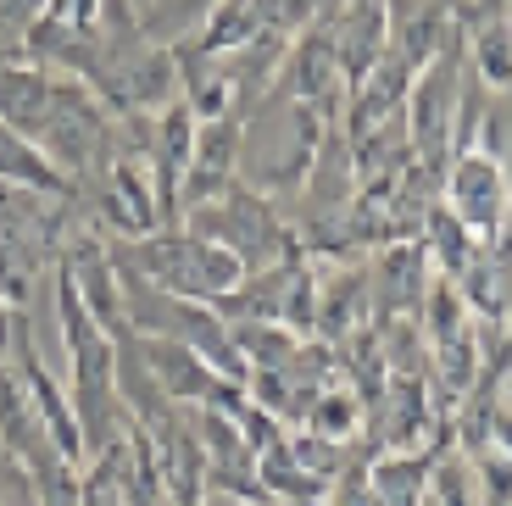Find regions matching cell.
I'll return each instance as SVG.
<instances>
[{
  "mask_svg": "<svg viewBox=\"0 0 512 506\" xmlns=\"http://www.w3.org/2000/svg\"><path fill=\"white\" fill-rule=\"evenodd\" d=\"M112 262L134 267L140 279L162 284V290L184 295V301H223L234 284L245 279V262L234 251H223L218 240H206L195 228H156L145 240H117L112 245Z\"/></svg>",
  "mask_w": 512,
  "mask_h": 506,
  "instance_id": "obj_1",
  "label": "cell"
},
{
  "mask_svg": "<svg viewBox=\"0 0 512 506\" xmlns=\"http://www.w3.org/2000/svg\"><path fill=\"white\" fill-rule=\"evenodd\" d=\"M184 228H195L206 240H218L223 251H234L245 262V273L295 262V245H290V234H284V223L273 217V206L262 201L251 184H229V190H218L212 201L190 206V212H184Z\"/></svg>",
  "mask_w": 512,
  "mask_h": 506,
  "instance_id": "obj_2",
  "label": "cell"
},
{
  "mask_svg": "<svg viewBox=\"0 0 512 506\" xmlns=\"http://www.w3.org/2000/svg\"><path fill=\"white\" fill-rule=\"evenodd\" d=\"M462 78H468V51H462V34H451L429 62L412 73L407 89V145L429 173L446 167L451 156V128H457V101H462Z\"/></svg>",
  "mask_w": 512,
  "mask_h": 506,
  "instance_id": "obj_3",
  "label": "cell"
},
{
  "mask_svg": "<svg viewBox=\"0 0 512 506\" xmlns=\"http://www.w3.org/2000/svg\"><path fill=\"white\" fill-rule=\"evenodd\" d=\"M507 173H501V156L485 151V145H468V151L451 156L446 173V212L457 217L479 245L501 240V223H507Z\"/></svg>",
  "mask_w": 512,
  "mask_h": 506,
  "instance_id": "obj_4",
  "label": "cell"
},
{
  "mask_svg": "<svg viewBox=\"0 0 512 506\" xmlns=\"http://www.w3.org/2000/svg\"><path fill=\"white\" fill-rule=\"evenodd\" d=\"M468 67L485 89H512V0H451Z\"/></svg>",
  "mask_w": 512,
  "mask_h": 506,
  "instance_id": "obj_5",
  "label": "cell"
},
{
  "mask_svg": "<svg viewBox=\"0 0 512 506\" xmlns=\"http://www.w3.org/2000/svg\"><path fill=\"white\" fill-rule=\"evenodd\" d=\"M240 151H245L240 112L195 123V151H190V167H184V184H179V217L190 212V206L212 201L218 190H229L234 173H240Z\"/></svg>",
  "mask_w": 512,
  "mask_h": 506,
  "instance_id": "obj_6",
  "label": "cell"
},
{
  "mask_svg": "<svg viewBox=\"0 0 512 506\" xmlns=\"http://www.w3.org/2000/svg\"><path fill=\"white\" fill-rule=\"evenodd\" d=\"M407 89H412V67L401 62V51L384 45V56L357 78V101H351V140H362V134H373L379 123H390V117L407 106Z\"/></svg>",
  "mask_w": 512,
  "mask_h": 506,
  "instance_id": "obj_7",
  "label": "cell"
},
{
  "mask_svg": "<svg viewBox=\"0 0 512 506\" xmlns=\"http://www.w3.org/2000/svg\"><path fill=\"white\" fill-rule=\"evenodd\" d=\"M45 17V0H0V62H23V45Z\"/></svg>",
  "mask_w": 512,
  "mask_h": 506,
  "instance_id": "obj_8",
  "label": "cell"
},
{
  "mask_svg": "<svg viewBox=\"0 0 512 506\" xmlns=\"http://www.w3.org/2000/svg\"><path fill=\"white\" fill-rule=\"evenodd\" d=\"M501 173H507V195H512V151L501 156Z\"/></svg>",
  "mask_w": 512,
  "mask_h": 506,
  "instance_id": "obj_9",
  "label": "cell"
},
{
  "mask_svg": "<svg viewBox=\"0 0 512 506\" xmlns=\"http://www.w3.org/2000/svg\"><path fill=\"white\" fill-rule=\"evenodd\" d=\"M446 6H451V0H446Z\"/></svg>",
  "mask_w": 512,
  "mask_h": 506,
  "instance_id": "obj_10",
  "label": "cell"
}]
</instances>
